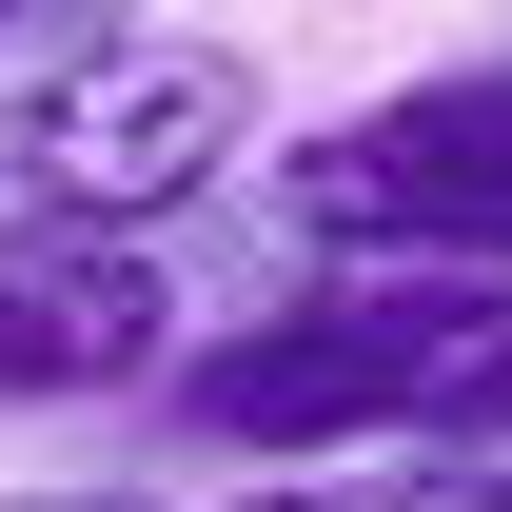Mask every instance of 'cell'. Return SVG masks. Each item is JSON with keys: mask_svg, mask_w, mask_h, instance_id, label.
Listing matches in <instances>:
<instances>
[{"mask_svg": "<svg viewBox=\"0 0 512 512\" xmlns=\"http://www.w3.org/2000/svg\"><path fill=\"white\" fill-rule=\"evenodd\" d=\"M0 60H20V20H0Z\"/></svg>", "mask_w": 512, "mask_h": 512, "instance_id": "cell-8", "label": "cell"}, {"mask_svg": "<svg viewBox=\"0 0 512 512\" xmlns=\"http://www.w3.org/2000/svg\"><path fill=\"white\" fill-rule=\"evenodd\" d=\"M276 197L355 276H512V60H453V79H394V99L316 119Z\"/></svg>", "mask_w": 512, "mask_h": 512, "instance_id": "cell-3", "label": "cell"}, {"mask_svg": "<svg viewBox=\"0 0 512 512\" xmlns=\"http://www.w3.org/2000/svg\"><path fill=\"white\" fill-rule=\"evenodd\" d=\"M20 512H119V493H20Z\"/></svg>", "mask_w": 512, "mask_h": 512, "instance_id": "cell-7", "label": "cell"}, {"mask_svg": "<svg viewBox=\"0 0 512 512\" xmlns=\"http://www.w3.org/2000/svg\"><path fill=\"white\" fill-rule=\"evenodd\" d=\"M178 276L158 256H0V394H119L158 375Z\"/></svg>", "mask_w": 512, "mask_h": 512, "instance_id": "cell-4", "label": "cell"}, {"mask_svg": "<svg viewBox=\"0 0 512 512\" xmlns=\"http://www.w3.org/2000/svg\"><path fill=\"white\" fill-rule=\"evenodd\" d=\"M237 158H256V60L237 40H60L0 99V237L20 256H138Z\"/></svg>", "mask_w": 512, "mask_h": 512, "instance_id": "cell-1", "label": "cell"}, {"mask_svg": "<svg viewBox=\"0 0 512 512\" xmlns=\"http://www.w3.org/2000/svg\"><path fill=\"white\" fill-rule=\"evenodd\" d=\"M414 434H434V473H453L473 512H512V316L473 335V375H453L434 414H414Z\"/></svg>", "mask_w": 512, "mask_h": 512, "instance_id": "cell-5", "label": "cell"}, {"mask_svg": "<svg viewBox=\"0 0 512 512\" xmlns=\"http://www.w3.org/2000/svg\"><path fill=\"white\" fill-rule=\"evenodd\" d=\"M217 512H394V493H355V473H256V493H217Z\"/></svg>", "mask_w": 512, "mask_h": 512, "instance_id": "cell-6", "label": "cell"}, {"mask_svg": "<svg viewBox=\"0 0 512 512\" xmlns=\"http://www.w3.org/2000/svg\"><path fill=\"white\" fill-rule=\"evenodd\" d=\"M512 316V276H296L256 335H217L178 375V414L256 473H296V453H355V434H414L453 375H473V335Z\"/></svg>", "mask_w": 512, "mask_h": 512, "instance_id": "cell-2", "label": "cell"}]
</instances>
